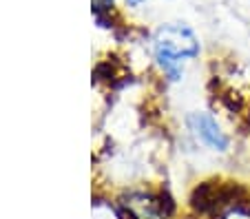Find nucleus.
Here are the masks:
<instances>
[{"instance_id": "nucleus-1", "label": "nucleus", "mask_w": 250, "mask_h": 219, "mask_svg": "<svg viewBox=\"0 0 250 219\" xmlns=\"http://www.w3.org/2000/svg\"><path fill=\"white\" fill-rule=\"evenodd\" d=\"M202 44L193 27L186 22H162L151 36L153 62L168 82L184 78L186 64L199 58Z\"/></svg>"}, {"instance_id": "nucleus-2", "label": "nucleus", "mask_w": 250, "mask_h": 219, "mask_svg": "<svg viewBox=\"0 0 250 219\" xmlns=\"http://www.w3.org/2000/svg\"><path fill=\"white\" fill-rule=\"evenodd\" d=\"M184 124L190 138L202 148L215 153V155H228L230 153L232 138L212 111H190L184 118Z\"/></svg>"}, {"instance_id": "nucleus-3", "label": "nucleus", "mask_w": 250, "mask_h": 219, "mask_svg": "<svg viewBox=\"0 0 250 219\" xmlns=\"http://www.w3.org/2000/svg\"><path fill=\"white\" fill-rule=\"evenodd\" d=\"M120 208L126 219H173L175 206L164 191L133 188L120 197Z\"/></svg>"}, {"instance_id": "nucleus-4", "label": "nucleus", "mask_w": 250, "mask_h": 219, "mask_svg": "<svg viewBox=\"0 0 250 219\" xmlns=\"http://www.w3.org/2000/svg\"><path fill=\"white\" fill-rule=\"evenodd\" d=\"M144 2H146V0H126V5H128V7H142Z\"/></svg>"}, {"instance_id": "nucleus-5", "label": "nucleus", "mask_w": 250, "mask_h": 219, "mask_svg": "<svg viewBox=\"0 0 250 219\" xmlns=\"http://www.w3.org/2000/svg\"><path fill=\"white\" fill-rule=\"evenodd\" d=\"M111 2H113V0H95L98 7H106V5H111Z\"/></svg>"}, {"instance_id": "nucleus-6", "label": "nucleus", "mask_w": 250, "mask_h": 219, "mask_svg": "<svg viewBox=\"0 0 250 219\" xmlns=\"http://www.w3.org/2000/svg\"><path fill=\"white\" fill-rule=\"evenodd\" d=\"M248 126H250V106H248Z\"/></svg>"}, {"instance_id": "nucleus-7", "label": "nucleus", "mask_w": 250, "mask_h": 219, "mask_svg": "<svg viewBox=\"0 0 250 219\" xmlns=\"http://www.w3.org/2000/svg\"><path fill=\"white\" fill-rule=\"evenodd\" d=\"M186 219H195V217H186Z\"/></svg>"}]
</instances>
